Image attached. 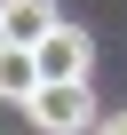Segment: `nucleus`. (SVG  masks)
I'll return each instance as SVG.
<instances>
[{"mask_svg":"<svg viewBox=\"0 0 127 135\" xmlns=\"http://www.w3.org/2000/svg\"><path fill=\"white\" fill-rule=\"evenodd\" d=\"M24 111H32V127H48V135H80V127H95L87 80H40V95H32Z\"/></svg>","mask_w":127,"mask_h":135,"instance_id":"1","label":"nucleus"},{"mask_svg":"<svg viewBox=\"0 0 127 135\" xmlns=\"http://www.w3.org/2000/svg\"><path fill=\"white\" fill-rule=\"evenodd\" d=\"M32 56H40V80H87V64H95V40H87L80 24H56V32L32 48Z\"/></svg>","mask_w":127,"mask_h":135,"instance_id":"2","label":"nucleus"},{"mask_svg":"<svg viewBox=\"0 0 127 135\" xmlns=\"http://www.w3.org/2000/svg\"><path fill=\"white\" fill-rule=\"evenodd\" d=\"M56 0H0V40H16V48H40L56 32Z\"/></svg>","mask_w":127,"mask_h":135,"instance_id":"3","label":"nucleus"},{"mask_svg":"<svg viewBox=\"0 0 127 135\" xmlns=\"http://www.w3.org/2000/svg\"><path fill=\"white\" fill-rule=\"evenodd\" d=\"M32 95H40V56L0 40V103H32Z\"/></svg>","mask_w":127,"mask_h":135,"instance_id":"4","label":"nucleus"},{"mask_svg":"<svg viewBox=\"0 0 127 135\" xmlns=\"http://www.w3.org/2000/svg\"><path fill=\"white\" fill-rule=\"evenodd\" d=\"M95 135H127V111H111V119H103V127H95Z\"/></svg>","mask_w":127,"mask_h":135,"instance_id":"5","label":"nucleus"}]
</instances>
